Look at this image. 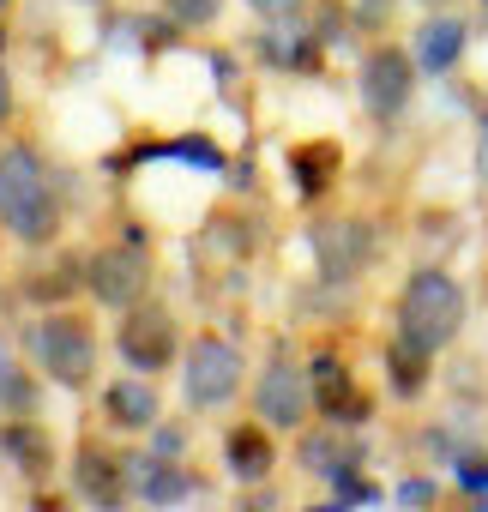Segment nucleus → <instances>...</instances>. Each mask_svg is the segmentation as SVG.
<instances>
[{"label": "nucleus", "instance_id": "f257e3e1", "mask_svg": "<svg viewBox=\"0 0 488 512\" xmlns=\"http://www.w3.org/2000/svg\"><path fill=\"white\" fill-rule=\"evenodd\" d=\"M0 235L25 253H49L67 235V175L25 133H0Z\"/></svg>", "mask_w": 488, "mask_h": 512}, {"label": "nucleus", "instance_id": "f03ea898", "mask_svg": "<svg viewBox=\"0 0 488 512\" xmlns=\"http://www.w3.org/2000/svg\"><path fill=\"white\" fill-rule=\"evenodd\" d=\"M25 344H31V362L43 368L49 386L73 392V398L103 386V338H97V320L85 308H73V302L43 308L37 326L25 332Z\"/></svg>", "mask_w": 488, "mask_h": 512}, {"label": "nucleus", "instance_id": "7ed1b4c3", "mask_svg": "<svg viewBox=\"0 0 488 512\" xmlns=\"http://www.w3.org/2000/svg\"><path fill=\"white\" fill-rule=\"evenodd\" d=\"M464 320H470V296H464V284H458L452 272L422 266V272H410V278H404L398 308H392V332H398L404 344H416V350L440 356L446 344H458Z\"/></svg>", "mask_w": 488, "mask_h": 512}, {"label": "nucleus", "instance_id": "20e7f679", "mask_svg": "<svg viewBox=\"0 0 488 512\" xmlns=\"http://www.w3.org/2000/svg\"><path fill=\"white\" fill-rule=\"evenodd\" d=\"M181 398L187 410L211 416V410H229L241 392H248V356H241L223 332H193L181 344Z\"/></svg>", "mask_w": 488, "mask_h": 512}, {"label": "nucleus", "instance_id": "39448f33", "mask_svg": "<svg viewBox=\"0 0 488 512\" xmlns=\"http://www.w3.org/2000/svg\"><path fill=\"white\" fill-rule=\"evenodd\" d=\"M85 296L97 308H109V314L151 296V247H145L139 229H127V235L103 241L97 253H85Z\"/></svg>", "mask_w": 488, "mask_h": 512}, {"label": "nucleus", "instance_id": "423d86ee", "mask_svg": "<svg viewBox=\"0 0 488 512\" xmlns=\"http://www.w3.org/2000/svg\"><path fill=\"white\" fill-rule=\"evenodd\" d=\"M416 79H422L416 55H410L404 43H392V37H374L368 55H362V67H356V97H362L368 121L392 127V121L416 103Z\"/></svg>", "mask_w": 488, "mask_h": 512}, {"label": "nucleus", "instance_id": "0eeeda50", "mask_svg": "<svg viewBox=\"0 0 488 512\" xmlns=\"http://www.w3.org/2000/svg\"><path fill=\"white\" fill-rule=\"evenodd\" d=\"M115 356L133 374H151V380L163 368H175L181 362V320H175V308L157 302V296L121 308V320H115Z\"/></svg>", "mask_w": 488, "mask_h": 512}, {"label": "nucleus", "instance_id": "6e6552de", "mask_svg": "<svg viewBox=\"0 0 488 512\" xmlns=\"http://www.w3.org/2000/svg\"><path fill=\"white\" fill-rule=\"evenodd\" d=\"M248 404H254V416H260L266 428H278V434H302V428H308V416H314L308 362H296V356H272V362L260 368V380H254Z\"/></svg>", "mask_w": 488, "mask_h": 512}, {"label": "nucleus", "instance_id": "1a4fd4ad", "mask_svg": "<svg viewBox=\"0 0 488 512\" xmlns=\"http://www.w3.org/2000/svg\"><path fill=\"white\" fill-rule=\"evenodd\" d=\"M67 482H73V494H79V500H91V506H103V512H115L121 500H133L127 452H121V446H109L103 434H79L73 464H67Z\"/></svg>", "mask_w": 488, "mask_h": 512}, {"label": "nucleus", "instance_id": "9d476101", "mask_svg": "<svg viewBox=\"0 0 488 512\" xmlns=\"http://www.w3.org/2000/svg\"><path fill=\"white\" fill-rule=\"evenodd\" d=\"M308 392H314V416L320 422H338V428H362L374 416V398L356 386L350 362L338 350H314L308 356Z\"/></svg>", "mask_w": 488, "mask_h": 512}, {"label": "nucleus", "instance_id": "9b49d317", "mask_svg": "<svg viewBox=\"0 0 488 512\" xmlns=\"http://www.w3.org/2000/svg\"><path fill=\"white\" fill-rule=\"evenodd\" d=\"M308 241H314V260H320L326 284H350L374 260V223L368 217H320Z\"/></svg>", "mask_w": 488, "mask_h": 512}, {"label": "nucleus", "instance_id": "f8f14e48", "mask_svg": "<svg viewBox=\"0 0 488 512\" xmlns=\"http://www.w3.org/2000/svg\"><path fill=\"white\" fill-rule=\"evenodd\" d=\"M0 458H7L31 488H43L61 470V446H55V434L43 428L37 410H7L0 416Z\"/></svg>", "mask_w": 488, "mask_h": 512}, {"label": "nucleus", "instance_id": "ddd939ff", "mask_svg": "<svg viewBox=\"0 0 488 512\" xmlns=\"http://www.w3.org/2000/svg\"><path fill=\"white\" fill-rule=\"evenodd\" d=\"M97 422L109 434H151L163 422V392L151 386V374H115L97 386Z\"/></svg>", "mask_w": 488, "mask_h": 512}, {"label": "nucleus", "instance_id": "4468645a", "mask_svg": "<svg viewBox=\"0 0 488 512\" xmlns=\"http://www.w3.org/2000/svg\"><path fill=\"white\" fill-rule=\"evenodd\" d=\"M223 470L235 482H266L278 470V428H266L260 416H241L229 434H223Z\"/></svg>", "mask_w": 488, "mask_h": 512}, {"label": "nucleus", "instance_id": "2eb2a0df", "mask_svg": "<svg viewBox=\"0 0 488 512\" xmlns=\"http://www.w3.org/2000/svg\"><path fill=\"white\" fill-rule=\"evenodd\" d=\"M464 49H470V25H464L458 13H434V19H422L416 37H410V55H416V67H422L428 79H446V73L464 61Z\"/></svg>", "mask_w": 488, "mask_h": 512}, {"label": "nucleus", "instance_id": "dca6fc26", "mask_svg": "<svg viewBox=\"0 0 488 512\" xmlns=\"http://www.w3.org/2000/svg\"><path fill=\"white\" fill-rule=\"evenodd\" d=\"M127 482H133V500H145V506H175L199 488L187 476V464L163 458V452H127Z\"/></svg>", "mask_w": 488, "mask_h": 512}, {"label": "nucleus", "instance_id": "f3484780", "mask_svg": "<svg viewBox=\"0 0 488 512\" xmlns=\"http://www.w3.org/2000/svg\"><path fill=\"white\" fill-rule=\"evenodd\" d=\"M344 175V145L338 139H302L290 145V181L302 199H326Z\"/></svg>", "mask_w": 488, "mask_h": 512}, {"label": "nucleus", "instance_id": "a211bd4d", "mask_svg": "<svg viewBox=\"0 0 488 512\" xmlns=\"http://www.w3.org/2000/svg\"><path fill=\"white\" fill-rule=\"evenodd\" d=\"M296 458H302V470H308V476H320L326 488H332L338 476L362 470V446H350V440L338 434V422H326V428H302Z\"/></svg>", "mask_w": 488, "mask_h": 512}, {"label": "nucleus", "instance_id": "6ab92c4d", "mask_svg": "<svg viewBox=\"0 0 488 512\" xmlns=\"http://www.w3.org/2000/svg\"><path fill=\"white\" fill-rule=\"evenodd\" d=\"M79 290H85V253H55L37 278L19 284V296H25V302H43V308H61V302H73Z\"/></svg>", "mask_w": 488, "mask_h": 512}, {"label": "nucleus", "instance_id": "aec40b11", "mask_svg": "<svg viewBox=\"0 0 488 512\" xmlns=\"http://www.w3.org/2000/svg\"><path fill=\"white\" fill-rule=\"evenodd\" d=\"M7 410H37V386H31V368L19 356V338L0 332V416Z\"/></svg>", "mask_w": 488, "mask_h": 512}, {"label": "nucleus", "instance_id": "412c9836", "mask_svg": "<svg viewBox=\"0 0 488 512\" xmlns=\"http://www.w3.org/2000/svg\"><path fill=\"white\" fill-rule=\"evenodd\" d=\"M428 350H416V344H404L398 332H392V344H386V386L398 392V398H422L428 392Z\"/></svg>", "mask_w": 488, "mask_h": 512}, {"label": "nucleus", "instance_id": "4be33fe9", "mask_svg": "<svg viewBox=\"0 0 488 512\" xmlns=\"http://www.w3.org/2000/svg\"><path fill=\"white\" fill-rule=\"evenodd\" d=\"M157 7H163V19L181 25V31H211V25L223 19L229 0H157Z\"/></svg>", "mask_w": 488, "mask_h": 512}, {"label": "nucleus", "instance_id": "5701e85b", "mask_svg": "<svg viewBox=\"0 0 488 512\" xmlns=\"http://www.w3.org/2000/svg\"><path fill=\"white\" fill-rule=\"evenodd\" d=\"M344 13H350V25H356V31L380 37V31L392 25V13H398V0H344Z\"/></svg>", "mask_w": 488, "mask_h": 512}, {"label": "nucleus", "instance_id": "b1692460", "mask_svg": "<svg viewBox=\"0 0 488 512\" xmlns=\"http://www.w3.org/2000/svg\"><path fill=\"white\" fill-rule=\"evenodd\" d=\"M19 115V85H13V67H7V25H0V133L13 127Z\"/></svg>", "mask_w": 488, "mask_h": 512}, {"label": "nucleus", "instance_id": "393cba45", "mask_svg": "<svg viewBox=\"0 0 488 512\" xmlns=\"http://www.w3.org/2000/svg\"><path fill=\"white\" fill-rule=\"evenodd\" d=\"M452 476H458V488H464V494H488V458H458V464H452Z\"/></svg>", "mask_w": 488, "mask_h": 512}, {"label": "nucleus", "instance_id": "a878e982", "mask_svg": "<svg viewBox=\"0 0 488 512\" xmlns=\"http://www.w3.org/2000/svg\"><path fill=\"white\" fill-rule=\"evenodd\" d=\"M398 500H404V506H434L440 488H434L428 476H410V482H398Z\"/></svg>", "mask_w": 488, "mask_h": 512}, {"label": "nucleus", "instance_id": "bb28decb", "mask_svg": "<svg viewBox=\"0 0 488 512\" xmlns=\"http://www.w3.org/2000/svg\"><path fill=\"white\" fill-rule=\"evenodd\" d=\"M476 187L488 193V115H482V127H476Z\"/></svg>", "mask_w": 488, "mask_h": 512}, {"label": "nucleus", "instance_id": "cd10ccee", "mask_svg": "<svg viewBox=\"0 0 488 512\" xmlns=\"http://www.w3.org/2000/svg\"><path fill=\"white\" fill-rule=\"evenodd\" d=\"M248 7H254L260 19H272V13H296V7H302V0H248Z\"/></svg>", "mask_w": 488, "mask_h": 512}, {"label": "nucleus", "instance_id": "c85d7f7f", "mask_svg": "<svg viewBox=\"0 0 488 512\" xmlns=\"http://www.w3.org/2000/svg\"><path fill=\"white\" fill-rule=\"evenodd\" d=\"M85 7H103V0H85Z\"/></svg>", "mask_w": 488, "mask_h": 512}, {"label": "nucleus", "instance_id": "c756f323", "mask_svg": "<svg viewBox=\"0 0 488 512\" xmlns=\"http://www.w3.org/2000/svg\"><path fill=\"white\" fill-rule=\"evenodd\" d=\"M0 7H7V0H0Z\"/></svg>", "mask_w": 488, "mask_h": 512}, {"label": "nucleus", "instance_id": "7c9ffc66", "mask_svg": "<svg viewBox=\"0 0 488 512\" xmlns=\"http://www.w3.org/2000/svg\"><path fill=\"white\" fill-rule=\"evenodd\" d=\"M482 7H488V0H482Z\"/></svg>", "mask_w": 488, "mask_h": 512}]
</instances>
